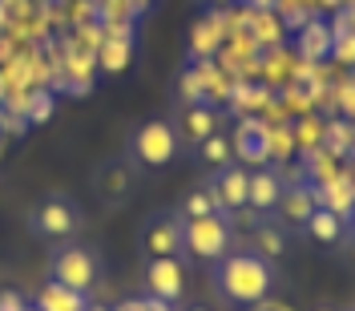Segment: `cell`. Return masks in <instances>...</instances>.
Listing matches in <instances>:
<instances>
[{
  "mask_svg": "<svg viewBox=\"0 0 355 311\" xmlns=\"http://www.w3.org/2000/svg\"><path fill=\"white\" fill-rule=\"evenodd\" d=\"M24 308H28V303H24L21 291H12V287L0 291V311H24Z\"/></svg>",
  "mask_w": 355,
  "mask_h": 311,
  "instance_id": "43",
  "label": "cell"
},
{
  "mask_svg": "<svg viewBox=\"0 0 355 311\" xmlns=\"http://www.w3.org/2000/svg\"><path fill=\"white\" fill-rule=\"evenodd\" d=\"M327 28H331V37H347V33H355V4L335 8L331 21H327Z\"/></svg>",
  "mask_w": 355,
  "mask_h": 311,
  "instance_id": "39",
  "label": "cell"
},
{
  "mask_svg": "<svg viewBox=\"0 0 355 311\" xmlns=\"http://www.w3.org/2000/svg\"><path fill=\"white\" fill-rule=\"evenodd\" d=\"M339 170H343V162H339L327 146H315L311 154H303V178H307V186H323V182H331Z\"/></svg>",
  "mask_w": 355,
  "mask_h": 311,
  "instance_id": "19",
  "label": "cell"
},
{
  "mask_svg": "<svg viewBox=\"0 0 355 311\" xmlns=\"http://www.w3.org/2000/svg\"><path fill=\"white\" fill-rule=\"evenodd\" d=\"M323 126H327V117H323V113H307V117H295V121H291L295 154H311L315 146H323Z\"/></svg>",
  "mask_w": 355,
  "mask_h": 311,
  "instance_id": "24",
  "label": "cell"
},
{
  "mask_svg": "<svg viewBox=\"0 0 355 311\" xmlns=\"http://www.w3.org/2000/svg\"><path fill=\"white\" fill-rule=\"evenodd\" d=\"M182 251L202 263H218L230 251V222L222 215H202V219L182 222Z\"/></svg>",
  "mask_w": 355,
  "mask_h": 311,
  "instance_id": "3",
  "label": "cell"
},
{
  "mask_svg": "<svg viewBox=\"0 0 355 311\" xmlns=\"http://www.w3.org/2000/svg\"><path fill=\"white\" fill-rule=\"evenodd\" d=\"M263 150H266V162L283 166V162H295V137H291V121L287 126H263Z\"/></svg>",
  "mask_w": 355,
  "mask_h": 311,
  "instance_id": "23",
  "label": "cell"
},
{
  "mask_svg": "<svg viewBox=\"0 0 355 311\" xmlns=\"http://www.w3.org/2000/svg\"><path fill=\"white\" fill-rule=\"evenodd\" d=\"M0 101H4V77H0Z\"/></svg>",
  "mask_w": 355,
  "mask_h": 311,
  "instance_id": "50",
  "label": "cell"
},
{
  "mask_svg": "<svg viewBox=\"0 0 355 311\" xmlns=\"http://www.w3.org/2000/svg\"><path fill=\"white\" fill-rule=\"evenodd\" d=\"M347 4H355V0H339V8H347Z\"/></svg>",
  "mask_w": 355,
  "mask_h": 311,
  "instance_id": "51",
  "label": "cell"
},
{
  "mask_svg": "<svg viewBox=\"0 0 355 311\" xmlns=\"http://www.w3.org/2000/svg\"><path fill=\"white\" fill-rule=\"evenodd\" d=\"M347 222H352V226H355V210H352V215H347Z\"/></svg>",
  "mask_w": 355,
  "mask_h": 311,
  "instance_id": "52",
  "label": "cell"
},
{
  "mask_svg": "<svg viewBox=\"0 0 355 311\" xmlns=\"http://www.w3.org/2000/svg\"><path fill=\"white\" fill-rule=\"evenodd\" d=\"M141 311H174V303H166V299H154V295H146V299H141Z\"/></svg>",
  "mask_w": 355,
  "mask_h": 311,
  "instance_id": "44",
  "label": "cell"
},
{
  "mask_svg": "<svg viewBox=\"0 0 355 311\" xmlns=\"http://www.w3.org/2000/svg\"><path fill=\"white\" fill-rule=\"evenodd\" d=\"M24 311H37V308H24Z\"/></svg>",
  "mask_w": 355,
  "mask_h": 311,
  "instance_id": "56",
  "label": "cell"
},
{
  "mask_svg": "<svg viewBox=\"0 0 355 311\" xmlns=\"http://www.w3.org/2000/svg\"><path fill=\"white\" fill-rule=\"evenodd\" d=\"M275 287V275H270V263L259 259V255H222L218 259V291L230 299V303H239V308H254V303H263L266 295Z\"/></svg>",
  "mask_w": 355,
  "mask_h": 311,
  "instance_id": "1",
  "label": "cell"
},
{
  "mask_svg": "<svg viewBox=\"0 0 355 311\" xmlns=\"http://www.w3.org/2000/svg\"><path fill=\"white\" fill-rule=\"evenodd\" d=\"M307 230H311V239H319V243H339V235H343V219H335L331 210H315L307 219Z\"/></svg>",
  "mask_w": 355,
  "mask_h": 311,
  "instance_id": "29",
  "label": "cell"
},
{
  "mask_svg": "<svg viewBox=\"0 0 355 311\" xmlns=\"http://www.w3.org/2000/svg\"><path fill=\"white\" fill-rule=\"evenodd\" d=\"M202 215H218V202H214V190L210 186L190 190V199H186V219H202Z\"/></svg>",
  "mask_w": 355,
  "mask_h": 311,
  "instance_id": "35",
  "label": "cell"
},
{
  "mask_svg": "<svg viewBox=\"0 0 355 311\" xmlns=\"http://www.w3.org/2000/svg\"><path fill=\"white\" fill-rule=\"evenodd\" d=\"M97 190H101V199H110V202L125 199V190H130V174H125V166H110V170H101V174H97Z\"/></svg>",
  "mask_w": 355,
  "mask_h": 311,
  "instance_id": "30",
  "label": "cell"
},
{
  "mask_svg": "<svg viewBox=\"0 0 355 311\" xmlns=\"http://www.w3.org/2000/svg\"><path fill=\"white\" fill-rule=\"evenodd\" d=\"M295 49H283V44H275V49H263L259 53V81H263L270 93H279L283 85H295Z\"/></svg>",
  "mask_w": 355,
  "mask_h": 311,
  "instance_id": "7",
  "label": "cell"
},
{
  "mask_svg": "<svg viewBox=\"0 0 355 311\" xmlns=\"http://www.w3.org/2000/svg\"><path fill=\"white\" fill-rule=\"evenodd\" d=\"M230 146H234L239 162H246V166H259V170L266 166V150H263V142H259V137H254V142H230Z\"/></svg>",
  "mask_w": 355,
  "mask_h": 311,
  "instance_id": "38",
  "label": "cell"
},
{
  "mask_svg": "<svg viewBox=\"0 0 355 311\" xmlns=\"http://www.w3.org/2000/svg\"><path fill=\"white\" fill-rule=\"evenodd\" d=\"M0 133L4 137H24L28 133V121L17 117V113H8V110H0Z\"/></svg>",
  "mask_w": 355,
  "mask_h": 311,
  "instance_id": "41",
  "label": "cell"
},
{
  "mask_svg": "<svg viewBox=\"0 0 355 311\" xmlns=\"http://www.w3.org/2000/svg\"><path fill=\"white\" fill-rule=\"evenodd\" d=\"M141 243H146V251H150V259H170V255L182 251V222L162 215V219H154L150 226H146Z\"/></svg>",
  "mask_w": 355,
  "mask_h": 311,
  "instance_id": "12",
  "label": "cell"
},
{
  "mask_svg": "<svg viewBox=\"0 0 355 311\" xmlns=\"http://www.w3.org/2000/svg\"><path fill=\"white\" fill-rule=\"evenodd\" d=\"M178 146H182V142H178V130L170 121H162V117L137 126L133 137H130V154L141 170H162V166H170L178 158Z\"/></svg>",
  "mask_w": 355,
  "mask_h": 311,
  "instance_id": "2",
  "label": "cell"
},
{
  "mask_svg": "<svg viewBox=\"0 0 355 311\" xmlns=\"http://www.w3.org/2000/svg\"><path fill=\"white\" fill-rule=\"evenodd\" d=\"M190 311H206V308H190Z\"/></svg>",
  "mask_w": 355,
  "mask_h": 311,
  "instance_id": "54",
  "label": "cell"
},
{
  "mask_svg": "<svg viewBox=\"0 0 355 311\" xmlns=\"http://www.w3.org/2000/svg\"><path fill=\"white\" fill-rule=\"evenodd\" d=\"M37 230L49 235V239H65V235L77 230V210L61 199L41 202V206H37Z\"/></svg>",
  "mask_w": 355,
  "mask_h": 311,
  "instance_id": "15",
  "label": "cell"
},
{
  "mask_svg": "<svg viewBox=\"0 0 355 311\" xmlns=\"http://www.w3.org/2000/svg\"><path fill=\"white\" fill-rule=\"evenodd\" d=\"M97 4V21H137V8L130 0H93Z\"/></svg>",
  "mask_w": 355,
  "mask_h": 311,
  "instance_id": "34",
  "label": "cell"
},
{
  "mask_svg": "<svg viewBox=\"0 0 355 311\" xmlns=\"http://www.w3.org/2000/svg\"><path fill=\"white\" fill-rule=\"evenodd\" d=\"M133 8H137V12H146V8H150V4H154V0H130Z\"/></svg>",
  "mask_w": 355,
  "mask_h": 311,
  "instance_id": "47",
  "label": "cell"
},
{
  "mask_svg": "<svg viewBox=\"0 0 355 311\" xmlns=\"http://www.w3.org/2000/svg\"><path fill=\"white\" fill-rule=\"evenodd\" d=\"M331 28L323 17H311L299 33H295V53L303 57V61H327L331 57Z\"/></svg>",
  "mask_w": 355,
  "mask_h": 311,
  "instance_id": "11",
  "label": "cell"
},
{
  "mask_svg": "<svg viewBox=\"0 0 355 311\" xmlns=\"http://www.w3.org/2000/svg\"><path fill=\"white\" fill-rule=\"evenodd\" d=\"M222 41H226L222 17L218 12H206V17H198L194 28H190V57H194V61H214V53L222 49Z\"/></svg>",
  "mask_w": 355,
  "mask_h": 311,
  "instance_id": "9",
  "label": "cell"
},
{
  "mask_svg": "<svg viewBox=\"0 0 355 311\" xmlns=\"http://www.w3.org/2000/svg\"><path fill=\"white\" fill-rule=\"evenodd\" d=\"M85 21H97V4L93 0H65V24H85Z\"/></svg>",
  "mask_w": 355,
  "mask_h": 311,
  "instance_id": "36",
  "label": "cell"
},
{
  "mask_svg": "<svg viewBox=\"0 0 355 311\" xmlns=\"http://www.w3.org/2000/svg\"><path fill=\"white\" fill-rule=\"evenodd\" d=\"M352 259H355V246H352Z\"/></svg>",
  "mask_w": 355,
  "mask_h": 311,
  "instance_id": "55",
  "label": "cell"
},
{
  "mask_svg": "<svg viewBox=\"0 0 355 311\" xmlns=\"http://www.w3.org/2000/svg\"><path fill=\"white\" fill-rule=\"evenodd\" d=\"M4 4H8V0H4Z\"/></svg>",
  "mask_w": 355,
  "mask_h": 311,
  "instance_id": "59",
  "label": "cell"
},
{
  "mask_svg": "<svg viewBox=\"0 0 355 311\" xmlns=\"http://www.w3.org/2000/svg\"><path fill=\"white\" fill-rule=\"evenodd\" d=\"M85 295L73 287H61L57 279L53 283H44L41 295H37V311H85Z\"/></svg>",
  "mask_w": 355,
  "mask_h": 311,
  "instance_id": "20",
  "label": "cell"
},
{
  "mask_svg": "<svg viewBox=\"0 0 355 311\" xmlns=\"http://www.w3.org/2000/svg\"><path fill=\"white\" fill-rule=\"evenodd\" d=\"M146 287H150L154 299L178 303L186 295V267L178 263L174 255L170 259H150V267H146Z\"/></svg>",
  "mask_w": 355,
  "mask_h": 311,
  "instance_id": "5",
  "label": "cell"
},
{
  "mask_svg": "<svg viewBox=\"0 0 355 311\" xmlns=\"http://www.w3.org/2000/svg\"><path fill=\"white\" fill-rule=\"evenodd\" d=\"M323 146L331 150L335 158H352L355 154V121L352 117H327V126H323Z\"/></svg>",
  "mask_w": 355,
  "mask_h": 311,
  "instance_id": "21",
  "label": "cell"
},
{
  "mask_svg": "<svg viewBox=\"0 0 355 311\" xmlns=\"http://www.w3.org/2000/svg\"><path fill=\"white\" fill-rule=\"evenodd\" d=\"M315 202L323 206V210H331L335 219L347 222V215L355 210V186L347 182V170H339L331 182H323V186H315Z\"/></svg>",
  "mask_w": 355,
  "mask_h": 311,
  "instance_id": "13",
  "label": "cell"
},
{
  "mask_svg": "<svg viewBox=\"0 0 355 311\" xmlns=\"http://www.w3.org/2000/svg\"><path fill=\"white\" fill-rule=\"evenodd\" d=\"M65 41L73 44V49H81V53H97L101 41H105V33H101L97 21H85V24H73V28L65 33Z\"/></svg>",
  "mask_w": 355,
  "mask_h": 311,
  "instance_id": "31",
  "label": "cell"
},
{
  "mask_svg": "<svg viewBox=\"0 0 355 311\" xmlns=\"http://www.w3.org/2000/svg\"><path fill=\"white\" fill-rule=\"evenodd\" d=\"M214 202H218V215H234L246 206V190H250V174L243 166H226L218 170V182H210Z\"/></svg>",
  "mask_w": 355,
  "mask_h": 311,
  "instance_id": "8",
  "label": "cell"
},
{
  "mask_svg": "<svg viewBox=\"0 0 355 311\" xmlns=\"http://www.w3.org/2000/svg\"><path fill=\"white\" fill-rule=\"evenodd\" d=\"M0 110H4V106H0Z\"/></svg>",
  "mask_w": 355,
  "mask_h": 311,
  "instance_id": "58",
  "label": "cell"
},
{
  "mask_svg": "<svg viewBox=\"0 0 355 311\" xmlns=\"http://www.w3.org/2000/svg\"><path fill=\"white\" fill-rule=\"evenodd\" d=\"M287 226H307V219L319 210V202H315V186H283V199L275 206Z\"/></svg>",
  "mask_w": 355,
  "mask_h": 311,
  "instance_id": "14",
  "label": "cell"
},
{
  "mask_svg": "<svg viewBox=\"0 0 355 311\" xmlns=\"http://www.w3.org/2000/svg\"><path fill=\"white\" fill-rule=\"evenodd\" d=\"M275 93L263 85V81H234V89H230V110L239 113V117H246V113H263L266 101H270Z\"/></svg>",
  "mask_w": 355,
  "mask_h": 311,
  "instance_id": "18",
  "label": "cell"
},
{
  "mask_svg": "<svg viewBox=\"0 0 355 311\" xmlns=\"http://www.w3.org/2000/svg\"><path fill=\"white\" fill-rule=\"evenodd\" d=\"M239 4H246L250 12H263V8H275V0H239Z\"/></svg>",
  "mask_w": 355,
  "mask_h": 311,
  "instance_id": "45",
  "label": "cell"
},
{
  "mask_svg": "<svg viewBox=\"0 0 355 311\" xmlns=\"http://www.w3.org/2000/svg\"><path fill=\"white\" fill-rule=\"evenodd\" d=\"M53 279L61 287H73L85 295L93 283H97V259L89 255L85 246H65L57 259H53Z\"/></svg>",
  "mask_w": 355,
  "mask_h": 311,
  "instance_id": "4",
  "label": "cell"
},
{
  "mask_svg": "<svg viewBox=\"0 0 355 311\" xmlns=\"http://www.w3.org/2000/svg\"><path fill=\"white\" fill-rule=\"evenodd\" d=\"M343 170H347V182H352V186H355V158H352V162H347V166H343Z\"/></svg>",
  "mask_w": 355,
  "mask_h": 311,
  "instance_id": "48",
  "label": "cell"
},
{
  "mask_svg": "<svg viewBox=\"0 0 355 311\" xmlns=\"http://www.w3.org/2000/svg\"><path fill=\"white\" fill-rule=\"evenodd\" d=\"M319 311H335V308H319Z\"/></svg>",
  "mask_w": 355,
  "mask_h": 311,
  "instance_id": "53",
  "label": "cell"
},
{
  "mask_svg": "<svg viewBox=\"0 0 355 311\" xmlns=\"http://www.w3.org/2000/svg\"><path fill=\"white\" fill-rule=\"evenodd\" d=\"M275 97H279V106H283V113H287L291 121H295V117H307V113H319L315 110V93H311V85H283Z\"/></svg>",
  "mask_w": 355,
  "mask_h": 311,
  "instance_id": "26",
  "label": "cell"
},
{
  "mask_svg": "<svg viewBox=\"0 0 355 311\" xmlns=\"http://www.w3.org/2000/svg\"><path fill=\"white\" fill-rule=\"evenodd\" d=\"M101 33H105V37H117V41H133V21H105L101 24Z\"/></svg>",
  "mask_w": 355,
  "mask_h": 311,
  "instance_id": "42",
  "label": "cell"
},
{
  "mask_svg": "<svg viewBox=\"0 0 355 311\" xmlns=\"http://www.w3.org/2000/svg\"><path fill=\"white\" fill-rule=\"evenodd\" d=\"M28 101H33V89H4V110L8 113H17V117H24L28 113Z\"/></svg>",
  "mask_w": 355,
  "mask_h": 311,
  "instance_id": "40",
  "label": "cell"
},
{
  "mask_svg": "<svg viewBox=\"0 0 355 311\" xmlns=\"http://www.w3.org/2000/svg\"><path fill=\"white\" fill-rule=\"evenodd\" d=\"M327 61H335V65H343V69H355V33L335 37L331 41V57H327Z\"/></svg>",
  "mask_w": 355,
  "mask_h": 311,
  "instance_id": "37",
  "label": "cell"
},
{
  "mask_svg": "<svg viewBox=\"0 0 355 311\" xmlns=\"http://www.w3.org/2000/svg\"><path fill=\"white\" fill-rule=\"evenodd\" d=\"M279 199H283V182H279V174L275 170H254L250 174V190H246V206L254 210V215H270L275 206H279Z\"/></svg>",
  "mask_w": 355,
  "mask_h": 311,
  "instance_id": "16",
  "label": "cell"
},
{
  "mask_svg": "<svg viewBox=\"0 0 355 311\" xmlns=\"http://www.w3.org/2000/svg\"><path fill=\"white\" fill-rule=\"evenodd\" d=\"M133 61V41H117V37H105L101 41V49H97V73H110V77H117V73H125Z\"/></svg>",
  "mask_w": 355,
  "mask_h": 311,
  "instance_id": "22",
  "label": "cell"
},
{
  "mask_svg": "<svg viewBox=\"0 0 355 311\" xmlns=\"http://www.w3.org/2000/svg\"><path fill=\"white\" fill-rule=\"evenodd\" d=\"M85 311H110V308H101V303H89V308Z\"/></svg>",
  "mask_w": 355,
  "mask_h": 311,
  "instance_id": "49",
  "label": "cell"
},
{
  "mask_svg": "<svg viewBox=\"0 0 355 311\" xmlns=\"http://www.w3.org/2000/svg\"><path fill=\"white\" fill-rule=\"evenodd\" d=\"M254 246H259V259H283L287 255V239H283V230L279 226H254Z\"/></svg>",
  "mask_w": 355,
  "mask_h": 311,
  "instance_id": "28",
  "label": "cell"
},
{
  "mask_svg": "<svg viewBox=\"0 0 355 311\" xmlns=\"http://www.w3.org/2000/svg\"><path fill=\"white\" fill-rule=\"evenodd\" d=\"M194 69L206 81V106H226L230 101V89H234V77H226L214 61H194Z\"/></svg>",
  "mask_w": 355,
  "mask_h": 311,
  "instance_id": "25",
  "label": "cell"
},
{
  "mask_svg": "<svg viewBox=\"0 0 355 311\" xmlns=\"http://www.w3.org/2000/svg\"><path fill=\"white\" fill-rule=\"evenodd\" d=\"M113 311H141V299H121Z\"/></svg>",
  "mask_w": 355,
  "mask_h": 311,
  "instance_id": "46",
  "label": "cell"
},
{
  "mask_svg": "<svg viewBox=\"0 0 355 311\" xmlns=\"http://www.w3.org/2000/svg\"><path fill=\"white\" fill-rule=\"evenodd\" d=\"M352 121H355V113H352Z\"/></svg>",
  "mask_w": 355,
  "mask_h": 311,
  "instance_id": "57",
  "label": "cell"
},
{
  "mask_svg": "<svg viewBox=\"0 0 355 311\" xmlns=\"http://www.w3.org/2000/svg\"><path fill=\"white\" fill-rule=\"evenodd\" d=\"M198 154H202V162H206L210 170H226V166H230V158H234V146H230V137H226V133H210V137L198 146Z\"/></svg>",
  "mask_w": 355,
  "mask_h": 311,
  "instance_id": "27",
  "label": "cell"
},
{
  "mask_svg": "<svg viewBox=\"0 0 355 311\" xmlns=\"http://www.w3.org/2000/svg\"><path fill=\"white\" fill-rule=\"evenodd\" d=\"M210 133H218V110L214 106H186L182 110V121H178V142H190V146H202Z\"/></svg>",
  "mask_w": 355,
  "mask_h": 311,
  "instance_id": "10",
  "label": "cell"
},
{
  "mask_svg": "<svg viewBox=\"0 0 355 311\" xmlns=\"http://www.w3.org/2000/svg\"><path fill=\"white\" fill-rule=\"evenodd\" d=\"M246 33L254 37V44H259V49H275V44L287 41V24H283V17H279L275 8L250 12V24H246Z\"/></svg>",
  "mask_w": 355,
  "mask_h": 311,
  "instance_id": "17",
  "label": "cell"
},
{
  "mask_svg": "<svg viewBox=\"0 0 355 311\" xmlns=\"http://www.w3.org/2000/svg\"><path fill=\"white\" fill-rule=\"evenodd\" d=\"M178 93H182V101H186V106H198V101H206V81H202V73L194 65L178 77Z\"/></svg>",
  "mask_w": 355,
  "mask_h": 311,
  "instance_id": "33",
  "label": "cell"
},
{
  "mask_svg": "<svg viewBox=\"0 0 355 311\" xmlns=\"http://www.w3.org/2000/svg\"><path fill=\"white\" fill-rule=\"evenodd\" d=\"M53 110H57V93H53V89H37L33 101H28L24 121H28V126H44V121L53 117Z\"/></svg>",
  "mask_w": 355,
  "mask_h": 311,
  "instance_id": "32",
  "label": "cell"
},
{
  "mask_svg": "<svg viewBox=\"0 0 355 311\" xmlns=\"http://www.w3.org/2000/svg\"><path fill=\"white\" fill-rule=\"evenodd\" d=\"M61 49H65V93L89 97L93 93V81H97V53H81L65 37H61Z\"/></svg>",
  "mask_w": 355,
  "mask_h": 311,
  "instance_id": "6",
  "label": "cell"
}]
</instances>
